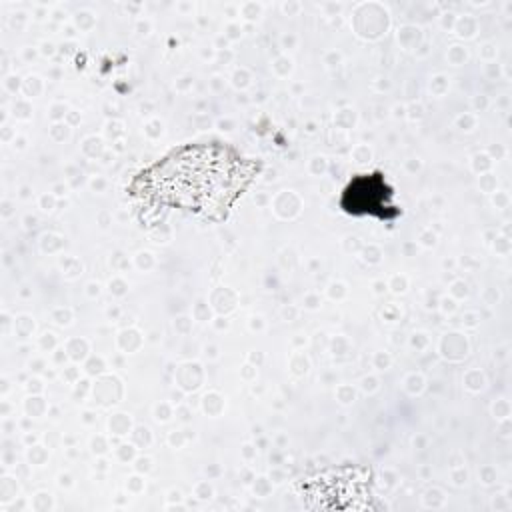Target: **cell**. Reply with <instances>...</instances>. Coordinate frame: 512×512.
I'll return each mask as SVG.
<instances>
[{
  "label": "cell",
  "instance_id": "6da1fadb",
  "mask_svg": "<svg viewBox=\"0 0 512 512\" xmlns=\"http://www.w3.org/2000/svg\"><path fill=\"white\" fill-rule=\"evenodd\" d=\"M258 170V162L222 144L182 146L142 170L130 192L146 206L222 220Z\"/></svg>",
  "mask_w": 512,
  "mask_h": 512
}]
</instances>
